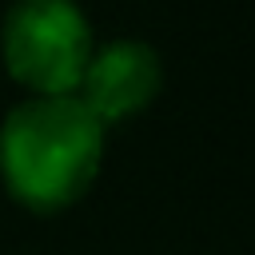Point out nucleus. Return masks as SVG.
Returning <instances> with one entry per match:
<instances>
[{
    "label": "nucleus",
    "instance_id": "obj_3",
    "mask_svg": "<svg viewBox=\"0 0 255 255\" xmlns=\"http://www.w3.org/2000/svg\"><path fill=\"white\" fill-rule=\"evenodd\" d=\"M163 84L159 56L139 44V40H112L100 52L88 56L84 76L76 84V100L100 120V124H120L135 112H143Z\"/></svg>",
    "mask_w": 255,
    "mask_h": 255
},
{
    "label": "nucleus",
    "instance_id": "obj_2",
    "mask_svg": "<svg viewBox=\"0 0 255 255\" xmlns=\"http://www.w3.org/2000/svg\"><path fill=\"white\" fill-rule=\"evenodd\" d=\"M0 52L8 76L32 96H72L92 56V28L72 0H16Z\"/></svg>",
    "mask_w": 255,
    "mask_h": 255
},
{
    "label": "nucleus",
    "instance_id": "obj_1",
    "mask_svg": "<svg viewBox=\"0 0 255 255\" xmlns=\"http://www.w3.org/2000/svg\"><path fill=\"white\" fill-rule=\"evenodd\" d=\"M104 159V124L76 96H32L0 128V175L16 203L60 211L76 203Z\"/></svg>",
    "mask_w": 255,
    "mask_h": 255
}]
</instances>
